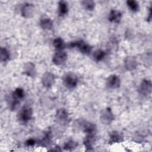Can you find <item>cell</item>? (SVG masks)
<instances>
[{
    "label": "cell",
    "instance_id": "obj_19",
    "mask_svg": "<svg viewBox=\"0 0 152 152\" xmlns=\"http://www.w3.org/2000/svg\"><path fill=\"white\" fill-rule=\"evenodd\" d=\"M54 47L58 50H62L65 48V43L61 37H56L53 42Z\"/></svg>",
    "mask_w": 152,
    "mask_h": 152
},
{
    "label": "cell",
    "instance_id": "obj_26",
    "mask_svg": "<svg viewBox=\"0 0 152 152\" xmlns=\"http://www.w3.org/2000/svg\"><path fill=\"white\" fill-rule=\"evenodd\" d=\"M50 137L49 134H47L46 136L41 141L40 143L43 146H47L50 144Z\"/></svg>",
    "mask_w": 152,
    "mask_h": 152
},
{
    "label": "cell",
    "instance_id": "obj_24",
    "mask_svg": "<svg viewBox=\"0 0 152 152\" xmlns=\"http://www.w3.org/2000/svg\"><path fill=\"white\" fill-rule=\"evenodd\" d=\"M82 4L84 6V7L89 11H92L95 6V4L93 1H82Z\"/></svg>",
    "mask_w": 152,
    "mask_h": 152
},
{
    "label": "cell",
    "instance_id": "obj_17",
    "mask_svg": "<svg viewBox=\"0 0 152 152\" xmlns=\"http://www.w3.org/2000/svg\"><path fill=\"white\" fill-rule=\"evenodd\" d=\"M40 24L43 29L50 30L53 26V22L49 18L44 17L40 20Z\"/></svg>",
    "mask_w": 152,
    "mask_h": 152
},
{
    "label": "cell",
    "instance_id": "obj_27",
    "mask_svg": "<svg viewBox=\"0 0 152 152\" xmlns=\"http://www.w3.org/2000/svg\"><path fill=\"white\" fill-rule=\"evenodd\" d=\"M36 144V141L34 139L32 138H30L28 140H27L26 142V144L27 146H33Z\"/></svg>",
    "mask_w": 152,
    "mask_h": 152
},
{
    "label": "cell",
    "instance_id": "obj_2",
    "mask_svg": "<svg viewBox=\"0 0 152 152\" xmlns=\"http://www.w3.org/2000/svg\"><path fill=\"white\" fill-rule=\"evenodd\" d=\"M78 83V78L73 73H68L64 78V84L68 88H75Z\"/></svg>",
    "mask_w": 152,
    "mask_h": 152
},
{
    "label": "cell",
    "instance_id": "obj_14",
    "mask_svg": "<svg viewBox=\"0 0 152 152\" xmlns=\"http://www.w3.org/2000/svg\"><path fill=\"white\" fill-rule=\"evenodd\" d=\"M95 141V135L94 134H87L85 139L84 140V144L87 150H93V144Z\"/></svg>",
    "mask_w": 152,
    "mask_h": 152
},
{
    "label": "cell",
    "instance_id": "obj_11",
    "mask_svg": "<svg viewBox=\"0 0 152 152\" xmlns=\"http://www.w3.org/2000/svg\"><path fill=\"white\" fill-rule=\"evenodd\" d=\"M76 46L78 49L80 50V52H81L83 53L84 54H88L91 49V46L87 44L86 42H85L83 40H78L75 41Z\"/></svg>",
    "mask_w": 152,
    "mask_h": 152
},
{
    "label": "cell",
    "instance_id": "obj_23",
    "mask_svg": "<svg viewBox=\"0 0 152 152\" xmlns=\"http://www.w3.org/2000/svg\"><path fill=\"white\" fill-rule=\"evenodd\" d=\"M78 145V144L77 142L71 140L68 141H67L65 145H64V149L65 150H72L75 148H76Z\"/></svg>",
    "mask_w": 152,
    "mask_h": 152
},
{
    "label": "cell",
    "instance_id": "obj_16",
    "mask_svg": "<svg viewBox=\"0 0 152 152\" xmlns=\"http://www.w3.org/2000/svg\"><path fill=\"white\" fill-rule=\"evenodd\" d=\"M110 141L113 143H119L124 141V137L118 131H113L110 132Z\"/></svg>",
    "mask_w": 152,
    "mask_h": 152
},
{
    "label": "cell",
    "instance_id": "obj_8",
    "mask_svg": "<svg viewBox=\"0 0 152 152\" xmlns=\"http://www.w3.org/2000/svg\"><path fill=\"white\" fill-rule=\"evenodd\" d=\"M34 11V7L33 4L30 3H25L21 10V15L26 17L29 18L33 15Z\"/></svg>",
    "mask_w": 152,
    "mask_h": 152
},
{
    "label": "cell",
    "instance_id": "obj_15",
    "mask_svg": "<svg viewBox=\"0 0 152 152\" xmlns=\"http://www.w3.org/2000/svg\"><path fill=\"white\" fill-rule=\"evenodd\" d=\"M122 18V14L118 10H111L109 15V20L113 23H118Z\"/></svg>",
    "mask_w": 152,
    "mask_h": 152
},
{
    "label": "cell",
    "instance_id": "obj_18",
    "mask_svg": "<svg viewBox=\"0 0 152 152\" xmlns=\"http://www.w3.org/2000/svg\"><path fill=\"white\" fill-rule=\"evenodd\" d=\"M68 5L67 3L65 1H61L59 2V7H58V11L59 14L60 16H64L68 12Z\"/></svg>",
    "mask_w": 152,
    "mask_h": 152
},
{
    "label": "cell",
    "instance_id": "obj_5",
    "mask_svg": "<svg viewBox=\"0 0 152 152\" xmlns=\"http://www.w3.org/2000/svg\"><path fill=\"white\" fill-rule=\"evenodd\" d=\"M56 118L60 124H66L69 122V113L64 108L59 109L56 113Z\"/></svg>",
    "mask_w": 152,
    "mask_h": 152
},
{
    "label": "cell",
    "instance_id": "obj_20",
    "mask_svg": "<svg viewBox=\"0 0 152 152\" xmlns=\"http://www.w3.org/2000/svg\"><path fill=\"white\" fill-rule=\"evenodd\" d=\"M106 53L102 49H98L96 50L93 53V58L96 61H102L105 56Z\"/></svg>",
    "mask_w": 152,
    "mask_h": 152
},
{
    "label": "cell",
    "instance_id": "obj_1",
    "mask_svg": "<svg viewBox=\"0 0 152 152\" xmlns=\"http://www.w3.org/2000/svg\"><path fill=\"white\" fill-rule=\"evenodd\" d=\"M33 115V110L31 107L25 105L22 107L18 115V118L20 121L26 123L29 121Z\"/></svg>",
    "mask_w": 152,
    "mask_h": 152
},
{
    "label": "cell",
    "instance_id": "obj_22",
    "mask_svg": "<svg viewBox=\"0 0 152 152\" xmlns=\"http://www.w3.org/2000/svg\"><path fill=\"white\" fill-rule=\"evenodd\" d=\"M127 5L129 7L130 10L133 12H137L139 9V5L137 1L130 0L126 1Z\"/></svg>",
    "mask_w": 152,
    "mask_h": 152
},
{
    "label": "cell",
    "instance_id": "obj_10",
    "mask_svg": "<svg viewBox=\"0 0 152 152\" xmlns=\"http://www.w3.org/2000/svg\"><path fill=\"white\" fill-rule=\"evenodd\" d=\"M82 129L86 134H96V125L91 122L84 121L82 124Z\"/></svg>",
    "mask_w": 152,
    "mask_h": 152
},
{
    "label": "cell",
    "instance_id": "obj_4",
    "mask_svg": "<svg viewBox=\"0 0 152 152\" xmlns=\"http://www.w3.org/2000/svg\"><path fill=\"white\" fill-rule=\"evenodd\" d=\"M152 90V84L150 80H143L140 84V93L144 96L150 95Z\"/></svg>",
    "mask_w": 152,
    "mask_h": 152
},
{
    "label": "cell",
    "instance_id": "obj_12",
    "mask_svg": "<svg viewBox=\"0 0 152 152\" xmlns=\"http://www.w3.org/2000/svg\"><path fill=\"white\" fill-rule=\"evenodd\" d=\"M137 65L136 59L134 56H127L125 60V66L126 69L129 71L134 70Z\"/></svg>",
    "mask_w": 152,
    "mask_h": 152
},
{
    "label": "cell",
    "instance_id": "obj_7",
    "mask_svg": "<svg viewBox=\"0 0 152 152\" xmlns=\"http://www.w3.org/2000/svg\"><path fill=\"white\" fill-rule=\"evenodd\" d=\"M55 77L54 75L49 72L45 73L42 78V84L46 88L51 87L55 83Z\"/></svg>",
    "mask_w": 152,
    "mask_h": 152
},
{
    "label": "cell",
    "instance_id": "obj_3",
    "mask_svg": "<svg viewBox=\"0 0 152 152\" xmlns=\"http://www.w3.org/2000/svg\"><path fill=\"white\" fill-rule=\"evenodd\" d=\"M113 119L114 116L110 108L107 107L102 112L100 115V120L103 124L109 125Z\"/></svg>",
    "mask_w": 152,
    "mask_h": 152
},
{
    "label": "cell",
    "instance_id": "obj_6",
    "mask_svg": "<svg viewBox=\"0 0 152 152\" xmlns=\"http://www.w3.org/2000/svg\"><path fill=\"white\" fill-rule=\"evenodd\" d=\"M67 58V54L65 52L62 50L57 51L52 58V62L56 65H62L65 62Z\"/></svg>",
    "mask_w": 152,
    "mask_h": 152
},
{
    "label": "cell",
    "instance_id": "obj_9",
    "mask_svg": "<svg viewBox=\"0 0 152 152\" xmlns=\"http://www.w3.org/2000/svg\"><path fill=\"white\" fill-rule=\"evenodd\" d=\"M120 78L115 74L110 75L107 79V86L111 88H117L120 86Z\"/></svg>",
    "mask_w": 152,
    "mask_h": 152
},
{
    "label": "cell",
    "instance_id": "obj_21",
    "mask_svg": "<svg viewBox=\"0 0 152 152\" xmlns=\"http://www.w3.org/2000/svg\"><path fill=\"white\" fill-rule=\"evenodd\" d=\"M0 54L1 61L2 62H6L10 59V53L6 48L1 47L0 50Z\"/></svg>",
    "mask_w": 152,
    "mask_h": 152
},
{
    "label": "cell",
    "instance_id": "obj_25",
    "mask_svg": "<svg viewBox=\"0 0 152 152\" xmlns=\"http://www.w3.org/2000/svg\"><path fill=\"white\" fill-rule=\"evenodd\" d=\"M12 95L17 99H21L24 96V92L21 88H17L12 93Z\"/></svg>",
    "mask_w": 152,
    "mask_h": 152
},
{
    "label": "cell",
    "instance_id": "obj_13",
    "mask_svg": "<svg viewBox=\"0 0 152 152\" xmlns=\"http://www.w3.org/2000/svg\"><path fill=\"white\" fill-rule=\"evenodd\" d=\"M24 72L26 75L28 77H34L36 75V70L34 64L30 62H28L24 65Z\"/></svg>",
    "mask_w": 152,
    "mask_h": 152
}]
</instances>
